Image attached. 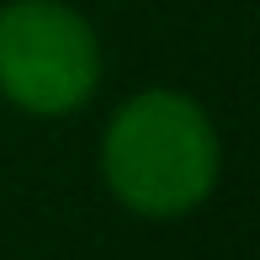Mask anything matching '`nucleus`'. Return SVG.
<instances>
[{
    "instance_id": "obj_1",
    "label": "nucleus",
    "mask_w": 260,
    "mask_h": 260,
    "mask_svg": "<svg viewBox=\"0 0 260 260\" xmlns=\"http://www.w3.org/2000/svg\"><path fill=\"white\" fill-rule=\"evenodd\" d=\"M101 175L138 218H181L218 186L212 117L181 90H138L101 133Z\"/></svg>"
},
{
    "instance_id": "obj_2",
    "label": "nucleus",
    "mask_w": 260,
    "mask_h": 260,
    "mask_svg": "<svg viewBox=\"0 0 260 260\" xmlns=\"http://www.w3.org/2000/svg\"><path fill=\"white\" fill-rule=\"evenodd\" d=\"M101 85V38L64 0L0 11V96L32 117H69Z\"/></svg>"
}]
</instances>
